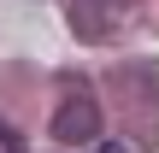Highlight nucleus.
Masks as SVG:
<instances>
[{
	"label": "nucleus",
	"mask_w": 159,
	"mask_h": 153,
	"mask_svg": "<svg viewBox=\"0 0 159 153\" xmlns=\"http://www.w3.org/2000/svg\"><path fill=\"white\" fill-rule=\"evenodd\" d=\"M100 136V106L89 88H71L65 106L53 112V142H94Z\"/></svg>",
	"instance_id": "1"
},
{
	"label": "nucleus",
	"mask_w": 159,
	"mask_h": 153,
	"mask_svg": "<svg viewBox=\"0 0 159 153\" xmlns=\"http://www.w3.org/2000/svg\"><path fill=\"white\" fill-rule=\"evenodd\" d=\"M65 12H71V29H77V35L100 41V35L118 29V18L130 12V0H65Z\"/></svg>",
	"instance_id": "2"
},
{
	"label": "nucleus",
	"mask_w": 159,
	"mask_h": 153,
	"mask_svg": "<svg viewBox=\"0 0 159 153\" xmlns=\"http://www.w3.org/2000/svg\"><path fill=\"white\" fill-rule=\"evenodd\" d=\"M94 153H130V147H124V142H100Z\"/></svg>",
	"instance_id": "3"
}]
</instances>
